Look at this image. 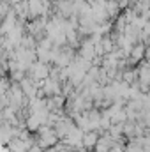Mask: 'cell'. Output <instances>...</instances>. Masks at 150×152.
Instances as JSON below:
<instances>
[{"instance_id": "1", "label": "cell", "mask_w": 150, "mask_h": 152, "mask_svg": "<svg viewBox=\"0 0 150 152\" xmlns=\"http://www.w3.org/2000/svg\"><path fill=\"white\" fill-rule=\"evenodd\" d=\"M83 145H85L87 151L95 149V147L99 145V133H97V131H90V133H87V134L83 136Z\"/></svg>"}, {"instance_id": "2", "label": "cell", "mask_w": 150, "mask_h": 152, "mask_svg": "<svg viewBox=\"0 0 150 152\" xmlns=\"http://www.w3.org/2000/svg\"><path fill=\"white\" fill-rule=\"evenodd\" d=\"M143 53H145L143 44H138V46H134V50H133V53H131V58H133V60H141Z\"/></svg>"}]
</instances>
